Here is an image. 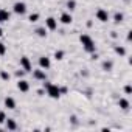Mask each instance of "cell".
Segmentation results:
<instances>
[{
	"label": "cell",
	"mask_w": 132,
	"mask_h": 132,
	"mask_svg": "<svg viewBox=\"0 0 132 132\" xmlns=\"http://www.w3.org/2000/svg\"><path fill=\"white\" fill-rule=\"evenodd\" d=\"M79 40H81V44H82V48H84L87 53H95V51H96L95 40H93L89 34H81V36H79Z\"/></svg>",
	"instance_id": "cell-1"
},
{
	"label": "cell",
	"mask_w": 132,
	"mask_h": 132,
	"mask_svg": "<svg viewBox=\"0 0 132 132\" xmlns=\"http://www.w3.org/2000/svg\"><path fill=\"white\" fill-rule=\"evenodd\" d=\"M20 67H22V70H25V72H31V62H30V59L27 57V56H22L20 57Z\"/></svg>",
	"instance_id": "cell-5"
},
{
	"label": "cell",
	"mask_w": 132,
	"mask_h": 132,
	"mask_svg": "<svg viewBox=\"0 0 132 132\" xmlns=\"http://www.w3.org/2000/svg\"><path fill=\"white\" fill-rule=\"evenodd\" d=\"M10 19H11L10 11H6V10H3V8H0V23H5V22H8Z\"/></svg>",
	"instance_id": "cell-9"
},
{
	"label": "cell",
	"mask_w": 132,
	"mask_h": 132,
	"mask_svg": "<svg viewBox=\"0 0 132 132\" xmlns=\"http://www.w3.org/2000/svg\"><path fill=\"white\" fill-rule=\"evenodd\" d=\"M45 28L54 31V30L57 28V20H56L54 17H47V20H45Z\"/></svg>",
	"instance_id": "cell-6"
},
{
	"label": "cell",
	"mask_w": 132,
	"mask_h": 132,
	"mask_svg": "<svg viewBox=\"0 0 132 132\" xmlns=\"http://www.w3.org/2000/svg\"><path fill=\"white\" fill-rule=\"evenodd\" d=\"M33 76H34L37 81H45V79H47L45 70H42V69H39V70H34V72H33Z\"/></svg>",
	"instance_id": "cell-10"
},
{
	"label": "cell",
	"mask_w": 132,
	"mask_h": 132,
	"mask_svg": "<svg viewBox=\"0 0 132 132\" xmlns=\"http://www.w3.org/2000/svg\"><path fill=\"white\" fill-rule=\"evenodd\" d=\"M54 57H56L57 61L64 59V51H61V50H59V51H56V53H54Z\"/></svg>",
	"instance_id": "cell-23"
},
{
	"label": "cell",
	"mask_w": 132,
	"mask_h": 132,
	"mask_svg": "<svg viewBox=\"0 0 132 132\" xmlns=\"http://www.w3.org/2000/svg\"><path fill=\"white\" fill-rule=\"evenodd\" d=\"M5 106H6L8 109L14 110V109H16V100L11 98V96H6V98H5Z\"/></svg>",
	"instance_id": "cell-13"
},
{
	"label": "cell",
	"mask_w": 132,
	"mask_h": 132,
	"mask_svg": "<svg viewBox=\"0 0 132 132\" xmlns=\"http://www.w3.org/2000/svg\"><path fill=\"white\" fill-rule=\"evenodd\" d=\"M124 93H126V95H130V93H132V87H130L129 84L124 87Z\"/></svg>",
	"instance_id": "cell-25"
},
{
	"label": "cell",
	"mask_w": 132,
	"mask_h": 132,
	"mask_svg": "<svg viewBox=\"0 0 132 132\" xmlns=\"http://www.w3.org/2000/svg\"><path fill=\"white\" fill-rule=\"evenodd\" d=\"M5 120H6V113L5 112H0V124H3Z\"/></svg>",
	"instance_id": "cell-24"
},
{
	"label": "cell",
	"mask_w": 132,
	"mask_h": 132,
	"mask_svg": "<svg viewBox=\"0 0 132 132\" xmlns=\"http://www.w3.org/2000/svg\"><path fill=\"white\" fill-rule=\"evenodd\" d=\"M118 104H120V107H121L123 110H127V109H129V101H127L126 98H121Z\"/></svg>",
	"instance_id": "cell-15"
},
{
	"label": "cell",
	"mask_w": 132,
	"mask_h": 132,
	"mask_svg": "<svg viewBox=\"0 0 132 132\" xmlns=\"http://www.w3.org/2000/svg\"><path fill=\"white\" fill-rule=\"evenodd\" d=\"M28 20H30L31 23H34V22H37V20H39V14H37V13H34V14H30V17H28Z\"/></svg>",
	"instance_id": "cell-17"
},
{
	"label": "cell",
	"mask_w": 132,
	"mask_h": 132,
	"mask_svg": "<svg viewBox=\"0 0 132 132\" xmlns=\"http://www.w3.org/2000/svg\"><path fill=\"white\" fill-rule=\"evenodd\" d=\"M5 53H6V45L3 42H0V56H3Z\"/></svg>",
	"instance_id": "cell-22"
},
{
	"label": "cell",
	"mask_w": 132,
	"mask_h": 132,
	"mask_svg": "<svg viewBox=\"0 0 132 132\" xmlns=\"http://www.w3.org/2000/svg\"><path fill=\"white\" fill-rule=\"evenodd\" d=\"M59 20H61V23H64V25H70V23L73 22V17H72L70 13H62Z\"/></svg>",
	"instance_id": "cell-8"
},
{
	"label": "cell",
	"mask_w": 132,
	"mask_h": 132,
	"mask_svg": "<svg viewBox=\"0 0 132 132\" xmlns=\"http://www.w3.org/2000/svg\"><path fill=\"white\" fill-rule=\"evenodd\" d=\"M103 69H104L106 72L112 70V62H110V61H109V62H104V64H103Z\"/></svg>",
	"instance_id": "cell-21"
},
{
	"label": "cell",
	"mask_w": 132,
	"mask_h": 132,
	"mask_svg": "<svg viewBox=\"0 0 132 132\" xmlns=\"http://www.w3.org/2000/svg\"><path fill=\"white\" fill-rule=\"evenodd\" d=\"M5 124H6V129H8V130H16V129H17V123H16L13 118H6V120H5Z\"/></svg>",
	"instance_id": "cell-12"
},
{
	"label": "cell",
	"mask_w": 132,
	"mask_h": 132,
	"mask_svg": "<svg viewBox=\"0 0 132 132\" xmlns=\"http://www.w3.org/2000/svg\"><path fill=\"white\" fill-rule=\"evenodd\" d=\"M39 67H40L42 70H48V69L51 67V61H50V57H47V56L39 57Z\"/></svg>",
	"instance_id": "cell-4"
},
{
	"label": "cell",
	"mask_w": 132,
	"mask_h": 132,
	"mask_svg": "<svg viewBox=\"0 0 132 132\" xmlns=\"http://www.w3.org/2000/svg\"><path fill=\"white\" fill-rule=\"evenodd\" d=\"M67 8H69L70 11H73V10L76 8V2H75V0H69V2H67Z\"/></svg>",
	"instance_id": "cell-19"
},
{
	"label": "cell",
	"mask_w": 132,
	"mask_h": 132,
	"mask_svg": "<svg viewBox=\"0 0 132 132\" xmlns=\"http://www.w3.org/2000/svg\"><path fill=\"white\" fill-rule=\"evenodd\" d=\"M96 19H98L100 22H107V20H109V13H107L106 10L100 8V10L96 11Z\"/></svg>",
	"instance_id": "cell-7"
},
{
	"label": "cell",
	"mask_w": 132,
	"mask_h": 132,
	"mask_svg": "<svg viewBox=\"0 0 132 132\" xmlns=\"http://www.w3.org/2000/svg\"><path fill=\"white\" fill-rule=\"evenodd\" d=\"M123 19H124L123 13H115V16H113V22H115V23H121Z\"/></svg>",
	"instance_id": "cell-16"
},
{
	"label": "cell",
	"mask_w": 132,
	"mask_h": 132,
	"mask_svg": "<svg viewBox=\"0 0 132 132\" xmlns=\"http://www.w3.org/2000/svg\"><path fill=\"white\" fill-rule=\"evenodd\" d=\"M44 87H45V90H47V95H48L50 98H53V100H57V98L61 96V89H59V86H56V84H51V82H45V84H44Z\"/></svg>",
	"instance_id": "cell-2"
},
{
	"label": "cell",
	"mask_w": 132,
	"mask_h": 132,
	"mask_svg": "<svg viewBox=\"0 0 132 132\" xmlns=\"http://www.w3.org/2000/svg\"><path fill=\"white\" fill-rule=\"evenodd\" d=\"M36 34H37L39 37H47V28H45V27H39V28L36 30Z\"/></svg>",
	"instance_id": "cell-14"
},
{
	"label": "cell",
	"mask_w": 132,
	"mask_h": 132,
	"mask_svg": "<svg viewBox=\"0 0 132 132\" xmlns=\"http://www.w3.org/2000/svg\"><path fill=\"white\" fill-rule=\"evenodd\" d=\"M0 78H2L3 81H8L11 76H10V73L8 72H5V70H2V72H0Z\"/></svg>",
	"instance_id": "cell-20"
},
{
	"label": "cell",
	"mask_w": 132,
	"mask_h": 132,
	"mask_svg": "<svg viewBox=\"0 0 132 132\" xmlns=\"http://www.w3.org/2000/svg\"><path fill=\"white\" fill-rule=\"evenodd\" d=\"M13 11H14L16 14H19V16H23V14L27 13V5H25L23 2H16L14 6H13Z\"/></svg>",
	"instance_id": "cell-3"
},
{
	"label": "cell",
	"mask_w": 132,
	"mask_h": 132,
	"mask_svg": "<svg viewBox=\"0 0 132 132\" xmlns=\"http://www.w3.org/2000/svg\"><path fill=\"white\" fill-rule=\"evenodd\" d=\"M23 73H25V70H19V72H17L16 75H17L19 78H22V76H23Z\"/></svg>",
	"instance_id": "cell-26"
},
{
	"label": "cell",
	"mask_w": 132,
	"mask_h": 132,
	"mask_svg": "<svg viewBox=\"0 0 132 132\" xmlns=\"http://www.w3.org/2000/svg\"><path fill=\"white\" fill-rule=\"evenodd\" d=\"M17 89H19L20 92H23V93H25V92H28V90H30V82H28V81H25V79H20V81L17 82Z\"/></svg>",
	"instance_id": "cell-11"
},
{
	"label": "cell",
	"mask_w": 132,
	"mask_h": 132,
	"mask_svg": "<svg viewBox=\"0 0 132 132\" xmlns=\"http://www.w3.org/2000/svg\"><path fill=\"white\" fill-rule=\"evenodd\" d=\"M115 53L120 54V56H124L126 54V50H124V47H115Z\"/></svg>",
	"instance_id": "cell-18"
},
{
	"label": "cell",
	"mask_w": 132,
	"mask_h": 132,
	"mask_svg": "<svg viewBox=\"0 0 132 132\" xmlns=\"http://www.w3.org/2000/svg\"><path fill=\"white\" fill-rule=\"evenodd\" d=\"M3 36V30H2V27H0V37Z\"/></svg>",
	"instance_id": "cell-27"
}]
</instances>
